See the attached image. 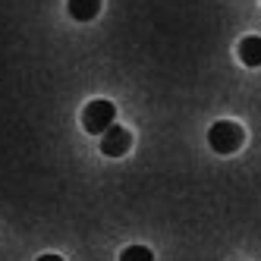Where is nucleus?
I'll use <instances>...</instances> for the list:
<instances>
[{"label": "nucleus", "mask_w": 261, "mask_h": 261, "mask_svg": "<svg viewBox=\"0 0 261 261\" xmlns=\"http://www.w3.org/2000/svg\"><path fill=\"white\" fill-rule=\"evenodd\" d=\"M242 142H246V133H242V126L233 123V120H217L208 129V145L214 148L217 154H233V151H239Z\"/></svg>", "instance_id": "obj_1"}, {"label": "nucleus", "mask_w": 261, "mask_h": 261, "mask_svg": "<svg viewBox=\"0 0 261 261\" xmlns=\"http://www.w3.org/2000/svg\"><path fill=\"white\" fill-rule=\"evenodd\" d=\"M114 120H117V107L110 101H104V98L88 101L85 110H82V126H85V133H91V136H104L107 129L114 126Z\"/></svg>", "instance_id": "obj_2"}, {"label": "nucleus", "mask_w": 261, "mask_h": 261, "mask_svg": "<svg viewBox=\"0 0 261 261\" xmlns=\"http://www.w3.org/2000/svg\"><path fill=\"white\" fill-rule=\"evenodd\" d=\"M129 148H133V133L123 126H110L107 133L101 136V151L107 158H123Z\"/></svg>", "instance_id": "obj_3"}, {"label": "nucleus", "mask_w": 261, "mask_h": 261, "mask_svg": "<svg viewBox=\"0 0 261 261\" xmlns=\"http://www.w3.org/2000/svg\"><path fill=\"white\" fill-rule=\"evenodd\" d=\"M236 54H239L242 66H249V69L261 66V38L258 35H246V38L236 44Z\"/></svg>", "instance_id": "obj_4"}, {"label": "nucleus", "mask_w": 261, "mask_h": 261, "mask_svg": "<svg viewBox=\"0 0 261 261\" xmlns=\"http://www.w3.org/2000/svg\"><path fill=\"white\" fill-rule=\"evenodd\" d=\"M66 13L76 22H91L101 13V0H66Z\"/></svg>", "instance_id": "obj_5"}, {"label": "nucleus", "mask_w": 261, "mask_h": 261, "mask_svg": "<svg viewBox=\"0 0 261 261\" xmlns=\"http://www.w3.org/2000/svg\"><path fill=\"white\" fill-rule=\"evenodd\" d=\"M120 261H154V252L148 246H129L120 252Z\"/></svg>", "instance_id": "obj_6"}, {"label": "nucleus", "mask_w": 261, "mask_h": 261, "mask_svg": "<svg viewBox=\"0 0 261 261\" xmlns=\"http://www.w3.org/2000/svg\"><path fill=\"white\" fill-rule=\"evenodd\" d=\"M38 261H63V258H60V255H54V252H47V255H41Z\"/></svg>", "instance_id": "obj_7"}]
</instances>
